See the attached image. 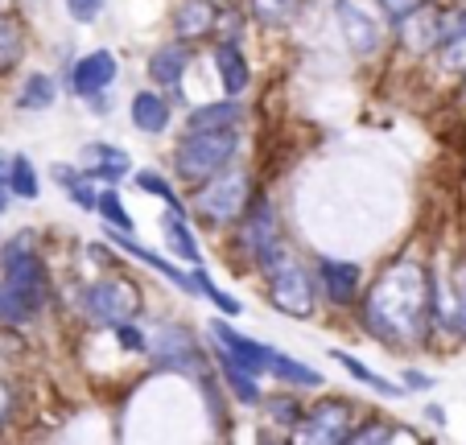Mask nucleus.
<instances>
[{
	"instance_id": "f257e3e1",
	"label": "nucleus",
	"mask_w": 466,
	"mask_h": 445,
	"mask_svg": "<svg viewBox=\"0 0 466 445\" xmlns=\"http://www.w3.org/2000/svg\"><path fill=\"white\" fill-rule=\"evenodd\" d=\"M433 314V288L430 272L417 260H396L384 268V277L371 285L368 306H363V322L376 339L392 342H413L425 330V318Z\"/></svg>"
},
{
	"instance_id": "f03ea898",
	"label": "nucleus",
	"mask_w": 466,
	"mask_h": 445,
	"mask_svg": "<svg viewBox=\"0 0 466 445\" xmlns=\"http://www.w3.org/2000/svg\"><path fill=\"white\" fill-rule=\"evenodd\" d=\"M256 264L264 268V280H268L264 293H268V301H273L281 314H289V318L314 314V280H309V272L301 268V260L281 244V239H277Z\"/></svg>"
},
{
	"instance_id": "7ed1b4c3",
	"label": "nucleus",
	"mask_w": 466,
	"mask_h": 445,
	"mask_svg": "<svg viewBox=\"0 0 466 445\" xmlns=\"http://www.w3.org/2000/svg\"><path fill=\"white\" fill-rule=\"evenodd\" d=\"M239 153V128H219V132H186L174 148V169L177 177L203 186L211 174L228 169Z\"/></svg>"
},
{
	"instance_id": "20e7f679",
	"label": "nucleus",
	"mask_w": 466,
	"mask_h": 445,
	"mask_svg": "<svg viewBox=\"0 0 466 445\" xmlns=\"http://www.w3.org/2000/svg\"><path fill=\"white\" fill-rule=\"evenodd\" d=\"M0 280H9L34 314L46 306V288L50 285H46V268L37 260V248L29 231H21V236H13L5 244V252H0Z\"/></svg>"
},
{
	"instance_id": "39448f33",
	"label": "nucleus",
	"mask_w": 466,
	"mask_h": 445,
	"mask_svg": "<svg viewBox=\"0 0 466 445\" xmlns=\"http://www.w3.org/2000/svg\"><path fill=\"white\" fill-rule=\"evenodd\" d=\"M248 174L236 166L219 169V174H211L203 182V190H198V218H203L207 228H228V223H236L239 215H244L248 207Z\"/></svg>"
},
{
	"instance_id": "423d86ee",
	"label": "nucleus",
	"mask_w": 466,
	"mask_h": 445,
	"mask_svg": "<svg viewBox=\"0 0 466 445\" xmlns=\"http://www.w3.org/2000/svg\"><path fill=\"white\" fill-rule=\"evenodd\" d=\"M83 306H87V318L99 326H120V322H132L137 309H141V288L132 285V280H96L83 297Z\"/></svg>"
},
{
	"instance_id": "0eeeda50",
	"label": "nucleus",
	"mask_w": 466,
	"mask_h": 445,
	"mask_svg": "<svg viewBox=\"0 0 466 445\" xmlns=\"http://www.w3.org/2000/svg\"><path fill=\"white\" fill-rule=\"evenodd\" d=\"M149 355L161 371H174V376H198L203 367V347L186 326H161L149 339Z\"/></svg>"
},
{
	"instance_id": "6e6552de",
	"label": "nucleus",
	"mask_w": 466,
	"mask_h": 445,
	"mask_svg": "<svg viewBox=\"0 0 466 445\" xmlns=\"http://www.w3.org/2000/svg\"><path fill=\"white\" fill-rule=\"evenodd\" d=\"M347 433H351V404L347 400H318L298 420V441L339 445L347 441Z\"/></svg>"
},
{
	"instance_id": "1a4fd4ad",
	"label": "nucleus",
	"mask_w": 466,
	"mask_h": 445,
	"mask_svg": "<svg viewBox=\"0 0 466 445\" xmlns=\"http://www.w3.org/2000/svg\"><path fill=\"white\" fill-rule=\"evenodd\" d=\"M281 239V231H277V210L268 198H256L252 207H244V215H239V252L252 256V260H260L268 248Z\"/></svg>"
},
{
	"instance_id": "9d476101",
	"label": "nucleus",
	"mask_w": 466,
	"mask_h": 445,
	"mask_svg": "<svg viewBox=\"0 0 466 445\" xmlns=\"http://www.w3.org/2000/svg\"><path fill=\"white\" fill-rule=\"evenodd\" d=\"M116 75H120V62H116L112 50L83 54V58L71 66V96H79V99L99 96V91H107L116 83Z\"/></svg>"
},
{
	"instance_id": "9b49d317",
	"label": "nucleus",
	"mask_w": 466,
	"mask_h": 445,
	"mask_svg": "<svg viewBox=\"0 0 466 445\" xmlns=\"http://www.w3.org/2000/svg\"><path fill=\"white\" fill-rule=\"evenodd\" d=\"M211 339L219 342V347L228 350V355L236 359L239 367H248L252 376L268 371V363H273V350L277 347H268V342H256V339H248V334L231 330V322H223V318H211Z\"/></svg>"
},
{
	"instance_id": "f8f14e48",
	"label": "nucleus",
	"mask_w": 466,
	"mask_h": 445,
	"mask_svg": "<svg viewBox=\"0 0 466 445\" xmlns=\"http://www.w3.org/2000/svg\"><path fill=\"white\" fill-rule=\"evenodd\" d=\"M83 174L91 177V182H104V186H116L120 177L132 174V161L128 153H124L120 145H107V140H91V145H83Z\"/></svg>"
},
{
	"instance_id": "ddd939ff",
	"label": "nucleus",
	"mask_w": 466,
	"mask_h": 445,
	"mask_svg": "<svg viewBox=\"0 0 466 445\" xmlns=\"http://www.w3.org/2000/svg\"><path fill=\"white\" fill-rule=\"evenodd\" d=\"M360 285H363V268L351 260H335V256H322L318 260V288H322L335 306H351L360 297Z\"/></svg>"
},
{
	"instance_id": "4468645a",
	"label": "nucleus",
	"mask_w": 466,
	"mask_h": 445,
	"mask_svg": "<svg viewBox=\"0 0 466 445\" xmlns=\"http://www.w3.org/2000/svg\"><path fill=\"white\" fill-rule=\"evenodd\" d=\"M335 21H339V29H343L347 46H351L355 54H371L380 46L376 17H368V13H363L360 5H351V0H335Z\"/></svg>"
},
{
	"instance_id": "2eb2a0df",
	"label": "nucleus",
	"mask_w": 466,
	"mask_h": 445,
	"mask_svg": "<svg viewBox=\"0 0 466 445\" xmlns=\"http://www.w3.org/2000/svg\"><path fill=\"white\" fill-rule=\"evenodd\" d=\"M190 62H194L190 46H186V42H169V46H161V50H153L149 79L157 83V87L177 91V87H182V79H186V70H190Z\"/></svg>"
},
{
	"instance_id": "dca6fc26",
	"label": "nucleus",
	"mask_w": 466,
	"mask_h": 445,
	"mask_svg": "<svg viewBox=\"0 0 466 445\" xmlns=\"http://www.w3.org/2000/svg\"><path fill=\"white\" fill-rule=\"evenodd\" d=\"M215 70H219V83L231 99H239L252 83V70H248V58L239 54V42H219L215 50Z\"/></svg>"
},
{
	"instance_id": "f3484780",
	"label": "nucleus",
	"mask_w": 466,
	"mask_h": 445,
	"mask_svg": "<svg viewBox=\"0 0 466 445\" xmlns=\"http://www.w3.org/2000/svg\"><path fill=\"white\" fill-rule=\"evenodd\" d=\"M215 363H219V376H223V384H228V392L236 396L239 404H260V384H256V376L248 371V367H239L236 359L228 355V350L215 342Z\"/></svg>"
},
{
	"instance_id": "a211bd4d",
	"label": "nucleus",
	"mask_w": 466,
	"mask_h": 445,
	"mask_svg": "<svg viewBox=\"0 0 466 445\" xmlns=\"http://www.w3.org/2000/svg\"><path fill=\"white\" fill-rule=\"evenodd\" d=\"M112 239H116V244H120V248H124V252H128V256H137V260H141V264H149V268L157 272V277L174 280L177 288H186V293H194V280H190V272H182V268H177V264H169L166 256L149 252V248H145V244H137V239H132L128 231H112Z\"/></svg>"
},
{
	"instance_id": "6ab92c4d",
	"label": "nucleus",
	"mask_w": 466,
	"mask_h": 445,
	"mask_svg": "<svg viewBox=\"0 0 466 445\" xmlns=\"http://www.w3.org/2000/svg\"><path fill=\"white\" fill-rule=\"evenodd\" d=\"M161 236H166V244H169V256H177V260H186V264L203 260L198 239H194L190 223H186V210H166V218H161Z\"/></svg>"
},
{
	"instance_id": "aec40b11",
	"label": "nucleus",
	"mask_w": 466,
	"mask_h": 445,
	"mask_svg": "<svg viewBox=\"0 0 466 445\" xmlns=\"http://www.w3.org/2000/svg\"><path fill=\"white\" fill-rule=\"evenodd\" d=\"M438 54H441V66L466 70V9H462V13H450V17H441Z\"/></svg>"
},
{
	"instance_id": "412c9836",
	"label": "nucleus",
	"mask_w": 466,
	"mask_h": 445,
	"mask_svg": "<svg viewBox=\"0 0 466 445\" xmlns=\"http://www.w3.org/2000/svg\"><path fill=\"white\" fill-rule=\"evenodd\" d=\"M239 120H244V107L236 104V99H219V104H203L190 112V128L194 132H219V128H239Z\"/></svg>"
},
{
	"instance_id": "4be33fe9",
	"label": "nucleus",
	"mask_w": 466,
	"mask_h": 445,
	"mask_svg": "<svg viewBox=\"0 0 466 445\" xmlns=\"http://www.w3.org/2000/svg\"><path fill=\"white\" fill-rule=\"evenodd\" d=\"M128 112H132V124H137L145 137H157V132H166V124H169V104L157 96V91H137Z\"/></svg>"
},
{
	"instance_id": "5701e85b",
	"label": "nucleus",
	"mask_w": 466,
	"mask_h": 445,
	"mask_svg": "<svg viewBox=\"0 0 466 445\" xmlns=\"http://www.w3.org/2000/svg\"><path fill=\"white\" fill-rule=\"evenodd\" d=\"M215 5L211 0H182L177 5V13H174V25H177V37H203V34H211L215 29Z\"/></svg>"
},
{
	"instance_id": "b1692460",
	"label": "nucleus",
	"mask_w": 466,
	"mask_h": 445,
	"mask_svg": "<svg viewBox=\"0 0 466 445\" xmlns=\"http://www.w3.org/2000/svg\"><path fill=\"white\" fill-rule=\"evenodd\" d=\"M54 174V182L66 190V198L75 202V207H83V210H96V194H99V182H91L83 169H75V166H54L50 169Z\"/></svg>"
},
{
	"instance_id": "393cba45",
	"label": "nucleus",
	"mask_w": 466,
	"mask_h": 445,
	"mask_svg": "<svg viewBox=\"0 0 466 445\" xmlns=\"http://www.w3.org/2000/svg\"><path fill=\"white\" fill-rule=\"evenodd\" d=\"M268 376H277L281 384H293V388H322V371H314L309 363H301V359L285 355V350H273V363H268Z\"/></svg>"
},
{
	"instance_id": "a878e982",
	"label": "nucleus",
	"mask_w": 466,
	"mask_h": 445,
	"mask_svg": "<svg viewBox=\"0 0 466 445\" xmlns=\"http://www.w3.org/2000/svg\"><path fill=\"white\" fill-rule=\"evenodd\" d=\"M54 99H58V87H54L50 75H29L17 96V107L21 112H50Z\"/></svg>"
},
{
	"instance_id": "bb28decb",
	"label": "nucleus",
	"mask_w": 466,
	"mask_h": 445,
	"mask_svg": "<svg viewBox=\"0 0 466 445\" xmlns=\"http://www.w3.org/2000/svg\"><path fill=\"white\" fill-rule=\"evenodd\" d=\"M330 355H335V363H343L347 371H351V376L360 379V384L376 388L380 396H400V392H405V388H400V384H392V379H384V376H380V371H371L368 363H360V359H355V355H347V350H330Z\"/></svg>"
},
{
	"instance_id": "cd10ccee",
	"label": "nucleus",
	"mask_w": 466,
	"mask_h": 445,
	"mask_svg": "<svg viewBox=\"0 0 466 445\" xmlns=\"http://www.w3.org/2000/svg\"><path fill=\"white\" fill-rule=\"evenodd\" d=\"M5 186H9L17 198H37V169H34V161L29 157H9V166H5Z\"/></svg>"
},
{
	"instance_id": "c85d7f7f",
	"label": "nucleus",
	"mask_w": 466,
	"mask_h": 445,
	"mask_svg": "<svg viewBox=\"0 0 466 445\" xmlns=\"http://www.w3.org/2000/svg\"><path fill=\"white\" fill-rule=\"evenodd\" d=\"M190 280H194V293H198V297H207V301H211V306L219 309L223 318H239V309H244V306H239V301H236V297H231V293H223V288L215 285V280L207 277L203 268H194V272H190Z\"/></svg>"
},
{
	"instance_id": "c756f323",
	"label": "nucleus",
	"mask_w": 466,
	"mask_h": 445,
	"mask_svg": "<svg viewBox=\"0 0 466 445\" xmlns=\"http://www.w3.org/2000/svg\"><path fill=\"white\" fill-rule=\"evenodd\" d=\"M301 13V0H252V17L260 25H289Z\"/></svg>"
},
{
	"instance_id": "7c9ffc66",
	"label": "nucleus",
	"mask_w": 466,
	"mask_h": 445,
	"mask_svg": "<svg viewBox=\"0 0 466 445\" xmlns=\"http://www.w3.org/2000/svg\"><path fill=\"white\" fill-rule=\"evenodd\" d=\"M96 210H99V218L107 223V231H132V218H128V210H124V202H120V194L116 190H99L96 194Z\"/></svg>"
},
{
	"instance_id": "2f4dec72",
	"label": "nucleus",
	"mask_w": 466,
	"mask_h": 445,
	"mask_svg": "<svg viewBox=\"0 0 466 445\" xmlns=\"http://www.w3.org/2000/svg\"><path fill=\"white\" fill-rule=\"evenodd\" d=\"M34 318V309L21 301V293L9 285V280H0V322H13V326H25Z\"/></svg>"
},
{
	"instance_id": "473e14b6",
	"label": "nucleus",
	"mask_w": 466,
	"mask_h": 445,
	"mask_svg": "<svg viewBox=\"0 0 466 445\" xmlns=\"http://www.w3.org/2000/svg\"><path fill=\"white\" fill-rule=\"evenodd\" d=\"M137 190H145V194H153V198H161L169 210H182V198H177V194L169 190L166 177L153 174V169H141V174H137Z\"/></svg>"
},
{
	"instance_id": "72a5a7b5",
	"label": "nucleus",
	"mask_w": 466,
	"mask_h": 445,
	"mask_svg": "<svg viewBox=\"0 0 466 445\" xmlns=\"http://www.w3.org/2000/svg\"><path fill=\"white\" fill-rule=\"evenodd\" d=\"M21 58V29L9 17H0V70H13Z\"/></svg>"
},
{
	"instance_id": "f704fd0d",
	"label": "nucleus",
	"mask_w": 466,
	"mask_h": 445,
	"mask_svg": "<svg viewBox=\"0 0 466 445\" xmlns=\"http://www.w3.org/2000/svg\"><path fill=\"white\" fill-rule=\"evenodd\" d=\"M392 429H388L384 425V417H376V420H371V425H363V429H351V433H347V441H392Z\"/></svg>"
},
{
	"instance_id": "c9c22d12",
	"label": "nucleus",
	"mask_w": 466,
	"mask_h": 445,
	"mask_svg": "<svg viewBox=\"0 0 466 445\" xmlns=\"http://www.w3.org/2000/svg\"><path fill=\"white\" fill-rule=\"evenodd\" d=\"M62 5H66V13H71L75 21H83V25H91V21H96L99 13H104V5H107V0H62Z\"/></svg>"
},
{
	"instance_id": "e433bc0d",
	"label": "nucleus",
	"mask_w": 466,
	"mask_h": 445,
	"mask_svg": "<svg viewBox=\"0 0 466 445\" xmlns=\"http://www.w3.org/2000/svg\"><path fill=\"white\" fill-rule=\"evenodd\" d=\"M112 330H116V339H120L124 350H149V339H145L132 322H120V326H112Z\"/></svg>"
},
{
	"instance_id": "4c0bfd02",
	"label": "nucleus",
	"mask_w": 466,
	"mask_h": 445,
	"mask_svg": "<svg viewBox=\"0 0 466 445\" xmlns=\"http://www.w3.org/2000/svg\"><path fill=\"white\" fill-rule=\"evenodd\" d=\"M380 5H384V13L388 17H392V25H400V21L409 17V13H417L425 5V0H380Z\"/></svg>"
},
{
	"instance_id": "58836bf2",
	"label": "nucleus",
	"mask_w": 466,
	"mask_h": 445,
	"mask_svg": "<svg viewBox=\"0 0 466 445\" xmlns=\"http://www.w3.org/2000/svg\"><path fill=\"white\" fill-rule=\"evenodd\" d=\"M268 412H273V417H281V425H298V420H301V409L293 400H268Z\"/></svg>"
},
{
	"instance_id": "ea45409f",
	"label": "nucleus",
	"mask_w": 466,
	"mask_h": 445,
	"mask_svg": "<svg viewBox=\"0 0 466 445\" xmlns=\"http://www.w3.org/2000/svg\"><path fill=\"white\" fill-rule=\"evenodd\" d=\"M9 417H13V388L0 379V425H9Z\"/></svg>"
},
{
	"instance_id": "a19ab883",
	"label": "nucleus",
	"mask_w": 466,
	"mask_h": 445,
	"mask_svg": "<svg viewBox=\"0 0 466 445\" xmlns=\"http://www.w3.org/2000/svg\"><path fill=\"white\" fill-rule=\"evenodd\" d=\"M454 326H458V334L466 339V280H462V288H458V306H454Z\"/></svg>"
},
{
	"instance_id": "79ce46f5",
	"label": "nucleus",
	"mask_w": 466,
	"mask_h": 445,
	"mask_svg": "<svg viewBox=\"0 0 466 445\" xmlns=\"http://www.w3.org/2000/svg\"><path fill=\"white\" fill-rule=\"evenodd\" d=\"M405 384H409V388H417V392H421V388H433V379L425 376V371H405Z\"/></svg>"
},
{
	"instance_id": "37998d69",
	"label": "nucleus",
	"mask_w": 466,
	"mask_h": 445,
	"mask_svg": "<svg viewBox=\"0 0 466 445\" xmlns=\"http://www.w3.org/2000/svg\"><path fill=\"white\" fill-rule=\"evenodd\" d=\"M425 417H430V420H433V425H446V412H441V409H438V404H430V409H425Z\"/></svg>"
},
{
	"instance_id": "c03bdc74",
	"label": "nucleus",
	"mask_w": 466,
	"mask_h": 445,
	"mask_svg": "<svg viewBox=\"0 0 466 445\" xmlns=\"http://www.w3.org/2000/svg\"><path fill=\"white\" fill-rule=\"evenodd\" d=\"M5 210H9V186L0 182V215H5Z\"/></svg>"
},
{
	"instance_id": "a18cd8bd",
	"label": "nucleus",
	"mask_w": 466,
	"mask_h": 445,
	"mask_svg": "<svg viewBox=\"0 0 466 445\" xmlns=\"http://www.w3.org/2000/svg\"><path fill=\"white\" fill-rule=\"evenodd\" d=\"M5 166H9V161H0V182H5Z\"/></svg>"
},
{
	"instance_id": "49530a36",
	"label": "nucleus",
	"mask_w": 466,
	"mask_h": 445,
	"mask_svg": "<svg viewBox=\"0 0 466 445\" xmlns=\"http://www.w3.org/2000/svg\"><path fill=\"white\" fill-rule=\"evenodd\" d=\"M0 5H9V0H0Z\"/></svg>"
},
{
	"instance_id": "de8ad7c7",
	"label": "nucleus",
	"mask_w": 466,
	"mask_h": 445,
	"mask_svg": "<svg viewBox=\"0 0 466 445\" xmlns=\"http://www.w3.org/2000/svg\"><path fill=\"white\" fill-rule=\"evenodd\" d=\"M462 91H466V83H462Z\"/></svg>"
}]
</instances>
